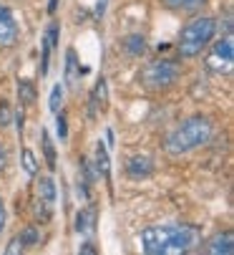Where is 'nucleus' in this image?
I'll list each match as a JSON object with an SVG mask.
<instances>
[{"mask_svg":"<svg viewBox=\"0 0 234 255\" xmlns=\"http://www.w3.org/2000/svg\"><path fill=\"white\" fill-rule=\"evenodd\" d=\"M141 250L149 255H184L202 243L191 225H151L139 235Z\"/></svg>","mask_w":234,"mask_h":255,"instance_id":"1","label":"nucleus"},{"mask_svg":"<svg viewBox=\"0 0 234 255\" xmlns=\"http://www.w3.org/2000/svg\"><path fill=\"white\" fill-rule=\"evenodd\" d=\"M214 134V124L209 117L204 114H194V117H186L184 122H179L164 139V147L169 154L174 157H181V154H189L194 149H202L204 144H209Z\"/></svg>","mask_w":234,"mask_h":255,"instance_id":"2","label":"nucleus"},{"mask_svg":"<svg viewBox=\"0 0 234 255\" xmlns=\"http://www.w3.org/2000/svg\"><path fill=\"white\" fill-rule=\"evenodd\" d=\"M219 30L217 18L212 15H197L189 23H184V28L179 30V41H176V51L181 58H197L202 56V51L209 48V43L214 41V35Z\"/></svg>","mask_w":234,"mask_h":255,"instance_id":"3","label":"nucleus"},{"mask_svg":"<svg viewBox=\"0 0 234 255\" xmlns=\"http://www.w3.org/2000/svg\"><path fill=\"white\" fill-rule=\"evenodd\" d=\"M181 76V66L174 61V58H154L149 61L144 68H141V74H139V84L146 89V91H154V94H159V91H166L171 89Z\"/></svg>","mask_w":234,"mask_h":255,"instance_id":"4","label":"nucleus"},{"mask_svg":"<svg viewBox=\"0 0 234 255\" xmlns=\"http://www.w3.org/2000/svg\"><path fill=\"white\" fill-rule=\"evenodd\" d=\"M212 51L207 56V68L214 74H232L234 68V43L232 35H222L217 43H209Z\"/></svg>","mask_w":234,"mask_h":255,"instance_id":"5","label":"nucleus"},{"mask_svg":"<svg viewBox=\"0 0 234 255\" xmlns=\"http://www.w3.org/2000/svg\"><path fill=\"white\" fill-rule=\"evenodd\" d=\"M53 205H56V182H53V177H38V182H35V212L43 223L51 220Z\"/></svg>","mask_w":234,"mask_h":255,"instance_id":"6","label":"nucleus"},{"mask_svg":"<svg viewBox=\"0 0 234 255\" xmlns=\"http://www.w3.org/2000/svg\"><path fill=\"white\" fill-rule=\"evenodd\" d=\"M20 38V28L15 23V15L10 13L8 5L0 3V48H10Z\"/></svg>","mask_w":234,"mask_h":255,"instance_id":"7","label":"nucleus"},{"mask_svg":"<svg viewBox=\"0 0 234 255\" xmlns=\"http://www.w3.org/2000/svg\"><path fill=\"white\" fill-rule=\"evenodd\" d=\"M124 169H126V177H131V179H146V177L154 174L156 162L149 154H134V157L126 159V167Z\"/></svg>","mask_w":234,"mask_h":255,"instance_id":"8","label":"nucleus"},{"mask_svg":"<svg viewBox=\"0 0 234 255\" xmlns=\"http://www.w3.org/2000/svg\"><path fill=\"white\" fill-rule=\"evenodd\" d=\"M204 253H209V255H232L234 253V233L232 230L217 233L214 238L207 240Z\"/></svg>","mask_w":234,"mask_h":255,"instance_id":"9","label":"nucleus"},{"mask_svg":"<svg viewBox=\"0 0 234 255\" xmlns=\"http://www.w3.org/2000/svg\"><path fill=\"white\" fill-rule=\"evenodd\" d=\"M146 35H141V33H129V35H124L121 38V51L126 53V56H131V58H141L144 53H146Z\"/></svg>","mask_w":234,"mask_h":255,"instance_id":"10","label":"nucleus"},{"mask_svg":"<svg viewBox=\"0 0 234 255\" xmlns=\"http://www.w3.org/2000/svg\"><path fill=\"white\" fill-rule=\"evenodd\" d=\"M66 84L68 89H76L81 84V63H78V53L73 48L66 51Z\"/></svg>","mask_w":234,"mask_h":255,"instance_id":"11","label":"nucleus"},{"mask_svg":"<svg viewBox=\"0 0 234 255\" xmlns=\"http://www.w3.org/2000/svg\"><path fill=\"white\" fill-rule=\"evenodd\" d=\"M161 5L171 13H199L207 0H161Z\"/></svg>","mask_w":234,"mask_h":255,"instance_id":"12","label":"nucleus"},{"mask_svg":"<svg viewBox=\"0 0 234 255\" xmlns=\"http://www.w3.org/2000/svg\"><path fill=\"white\" fill-rule=\"evenodd\" d=\"M93 228H96V207L88 205L76 215V233L78 235H91Z\"/></svg>","mask_w":234,"mask_h":255,"instance_id":"13","label":"nucleus"},{"mask_svg":"<svg viewBox=\"0 0 234 255\" xmlns=\"http://www.w3.org/2000/svg\"><path fill=\"white\" fill-rule=\"evenodd\" d=\"M18 243L25 248H35V245H41V230H38V225H25L18 235Z\"/></svg>","mask_w":234,"mask_h":255,"instance_id":"14","label":"nucleus"},{"mask_svg":"<svg viewBox=\"0 0 234 255\" xmlns=\"http://www.w3.org/2000/svg\"><path fill=\"white\" fill-rule=\"evenodd\" d=\"M96 172H98V174H103V177H108V172H111L108 152H106V147H103V141H98V144H96Z\"/></svg>","mask_w":234,"mask_h":255,"instance_id":"15","label":"nucleus"},{"mask_svg":"<svg viewBox=\"0 0 234 255\" xmlns=\"http://www.w3.org/2000/svg\"><path fill=\"white\" fill-rule=\"evenodd\" d=\"M18 96H20V104H23V106H30V104L35 101V84L28 81V79H23V81L18 84Z\"/></svg>","mask_w":234,"mask_h":255,"instance_id":"16","label":"nucleus"},{"mask_svg":"<svg viewBox=\"0 0 234 255\" xmlns=\"http://www.w3.org/2000/svg\"><path fill=\"white\" fill-rule=\"evenodd\" d=\"M43 152H46V162L51 169H56V147H53V141L48 136V131H43Z\"/></svg>","mask_w":234,"mask_h":255,"instance_id":"17","label":"nucleus"},{"mask_svg":"<svg viewBox=\"0 0 234 255\" xmlns=\"http://www.w3.org/2000/svg\"><path fill=\"white\" fill-rule=\"evenodd\" d=\"M61 104H63V86L56 84L53 91H51V101H48V106H51V112H53V114L61 112Z\"/></svg>","mask_w":234,"mask_h":255,"instance_id":"18","label":"nucleus"},{"mask_svg":"<svg viewBox=\"0 0 234 255\" xmlns=\"http://www.w3.org/2000/svg\"><path fill=\"white\" fill-rule=\"evenodd\" d=\"M23 169H25V174H30V177H35V157H33V152L30 149H23Z\"/></svg>","mask_w":234,"mask_h":255,"instance_id":"19","label":"nucleus"},{"mask_svg":"<svg viewBox=\"0 0 234 255\" xmlns=\"http://www.w3.org/2000/svg\"><path fill=\"white\" fill-rule=\"evenodd\" d=\"M10 124V104L8 101H0V129Z\"/></svg>","mask_w":234,"mask_h":255,"instance_id":"20","label":"nucleus"},{"mask_svg":"<svg viewBox=\"0 0 234 255\" xmlns=\"http://www.w3.org/2000/svg\"><path fill=\"white\" fill-rule=\"evenodd\" d=\"M5 253H8V255H15V253H23V245L18 243V238H13V240L8 243V248H5Z\"/></svg>","mask_w":234,"mask_h":255,"instance_id":"21","label":"nucleus"},{"mask_svg":"<svg viewBox=\"0 0 234 255\" xmlns=\"http://www.w3.org/2000/svg\"><path fill=\"white\" fill-rule=\"evenodd\" d=\"M58 134H61V139H66V134H68V127H66V114H63V112L58 114Z\"/></svg>","mask_w":234,"mask_h":255,"instance_id":"22","label":"nucleus"},{"mask_svg":"<svg viewBox=\"0 0 234 255\" xmlns=\"http://www.w3.org/2000/svg\"><path fill=\"white\" fill-rule=\"evenodd\" d=\"M5 164H8V152H5V147L0 144V172L5 169Z\"/></svg>","mask_w":234,"mask_h":255,"instance_id":"23","label":"nucleus"},{"mask_svg":"<svg viewBox=\"0 0 234 255\" xmlns=\"http://www.w3.org/2000/svg\"><path fill=\"white\" fill-rule=\"evenodd\" d=\"M5 230V205H3V200H0V233Z\"/></svg>","mask_w":234,"mask_h":255,"instance_id":"24","label":"nucleus"},{"mask_svg":"<svg viewBox=\"0 0 234 255\" xmlns=\"http://www.w3.org/2000/svg\"><path fill=\"white\" fill-rule=\"evenodd\" d=\"M81 253H96V250H93V248H91V243H86V245H83V248H81Z\"/></svg>","mask_w":234,"mask_h":255,"instance_id":"25","label":"nucleus"},{"mask_svg":"<svg viewBox=\"0 0 234 255\" xmlns=\"http://www.w3.org/2000/svg\"><path fill=\"white\" fill-rule=\"evenodd\" d=\"M56 3H58V0H51V5H48V13H56Z\"/></svg>","mask_w":234,"mask_h":255,"instance_id":"26","label":"nucleus"}]
</instances>
